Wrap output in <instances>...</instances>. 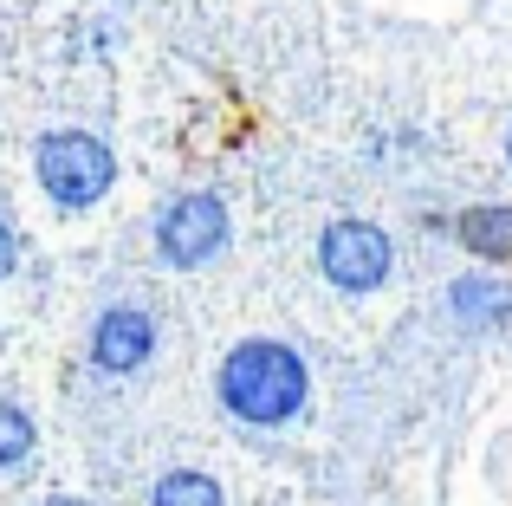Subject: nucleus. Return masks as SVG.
Here are the masks:
<instances>
[{
  "mask_svg": "<svg viewBox=\"0 0 512 506\" xmlns=\"http://www.w3.org/2000/svg\"><path fill=\"white\" fill-rule=\"evenodd\" d=\"M312 364H305L299 344L273 338V331H253L234 338L214 364V409L234 422L240 435H286L312 416Z\"/></svg>",
  "mask_w": 512,
  "mask_h": 506,
  "instance_id": "1",
  "label": "nucleus"
},
{
  "mask_svg": "<svg viewBox=\"0 0 512 506\" xmlns=\"http://www.w3.org/2000/svg\"><path fill=\"white\" fill-rule=\"evenodd\" d=\"M33 182L59 215H91L117 189V150L85 124H52L33 143Z\"/></svg>",
  "mask_w": 512,
  "mask_h": 506,
  "instance_id": "2",
  "label": "nucleus"
},
{
  "mask_svg": "<svg viewBox=\"0 0 512 506\" xmlns=\"http://www.w3.org/2000/svg\"><path fill=\"white\" fill-rule=\"evenodd\" d=\"M312 260H318V279H325L331 292L370 299V292H383L389 279H396V234L370 215H331L325 228H318Z\"/></svg>",
  "mask_w": 512,
  "mask_h": 506,
  "instance_id": "3",
  "label": "nucleus"
},
{
  "mask_svg": "<svg viewBox=\"0 0 512 506\" xmlns=\"http://www.w3.org/2000/svg\"><path fill=\"white\" fill-rule=\"evenodd\" d=\"M150 241L169 273H201V266H214L234 247V215H227V202L214 189H182L156 208Z\"/></svg>",
  "mask_w": 512,
  "mask_h": 506,
  "instance_id": "4",
  "label": "nucleus"
},
{
  "mask_svg": "<svg viewBox=\"0 0 512 506\" xmlns=\"http://www.w3.org/2000/svg\"><path fill=\"white\" fill-rule=\"evenodd\" d=\"M156 351H163V318H156V305H137V299H111L98 305V318H91L85 331V357L98 377H143V370L156 364Z\"/></svg>",
  "mask_w": 512,
  "mask_h": 506,
  "instance_id": "5",
  "label": "nucleus"
},
{
  "mask_svg": "<svg viewBox=\"0 0 512 506\" xmlns=\"http://www.w3.org/2000/svg\"><path fill=\"white\" fill-rule=\"evenodd\" d=\"M441 318H448L461 338H500V331H512V279L487 273V266L454 273L448 286H441Z\"/></svg>",
  "mask_w": 512,
  "mask_h": 506,
  "instance_id": "6",
  "label": "nucleus"
},
{
  "mask_svg": "<svg viewBox=\"0 0 512 506\" xmlns=\"http://www.w3.org/2000/svg\"><path fill=\"white\" fill-rule=\"evenodd\" d=\"M454 247L474 253L480 266H506L512 260V202H474L448 221Z\"/></svg>",
  "mask_w": 512,
  "mask_h": 506,
  "instance_id": "7",
  "label": "nucleus"
},
{
  "mask_svg": "<svg viewBox=\"0 0 512 506\" xmlns=\"http://www.w3.org/2000/svg\"><path fill=\"white\" fill-rule=\"evenodd\" d=\"M143 506H227V487L208 468H163L150 481Z\"/></svg>",
  "mask_w": 512,
  "mask_h": 506,
  "instance_id": "8",
  "label": "nucleus"
},
{
  "mask_svg": "<svg viewBox=\"0 0 512 506\" xmlns=\"http://www.w3.org/2000/svg\"><path fill=\"white\" fill-rule=\"evenodd\" d=\"M33 448H39V422H33V409L13 403V396H0V474L26 468V461H33Z\"/></svg>",
  "mask_w": 512,
  "mask_h": 506,
  "instance_id": "9",
  "label": "nucleus"
},
{
  "mask_svg": "<svg viewBox=\"0 0 512 506\" xmlns=\"http://www.w3.org/2000/svg\"><path fill=\"white\" fill-rule=\"evenodd\" d=\"M20 253H26V247H20V228H13V221L0 215V286H7V279L20 273Z\"/></svg>",
  "mask_w": 512,
  "mask_h": 506,
  "instance_id": "10",
  "label": "nucleus"
},
{
  "mask_svg": "<svg viewBox=\"0 0 512 506\" xmlns=\"http://www.w3.org/2000/svg\"><path fill=\"white\" fill-rule=\"evenodd\" d=\"M111 46H117V26H111V20H91V26H85V52L111 59Z\"/></svg>",
  "mask_w": 512,
  "mask_h": 506,
  "instance_id": "11",
  "label": "nucleus"
},
{
  "mask_svg": "<svg viewBox=\"0 0 512 506\" xmlns=\"http://www.w3.org/2000/svg\"><path fill=\"white\" fill-rule=\"evenodd\" d=\"M33 506H98V500H85V494H46V500H33Z\"/></svg>",
  "mask_w": 512,
  "mask_h": 506,
  "instance_id": "12",
  "label": "nucleus"
},
{
  "mask_svg": "<svg viewBox=\"0 0 512 506\" xmlns=\"http://www.w3.org/2000/svg\"><path fill=\"white\" fill-rule=\"evenodd\" d=\"M506 176H512V130H506Z\"/></svg>",
  "mask_w": 512,
  "mask_h": 506,
  "instance_id": "13",
  "label": "nucleus"
},
{
  "mask_svg": "<svg viewBox=\"0 0 512 506\" xmlns=\"http://www.w3.org/2000/svg\"><path fill=\"white\" fill-rule=\"evenodd\" d=\"M117 7H137V0H117Z\"/></svg>",
  "mask_w": 512,
  "mask_h": 506,
  "instance_id": "14",
  "label": "nucleus"
}]
</instances>
